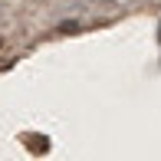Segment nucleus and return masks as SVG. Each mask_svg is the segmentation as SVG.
<instances>
[{
	"label": "nucleus",
	"mask_w": 161,
	"mask_h": 161,
	"mask_svg": "<svg viewBox=\"0 0 161 161\" xmlns=\"http://www.w3.org/2000/svg\"><path fill=\"white\" fill-rule=\"evenodd\" d=\"M30 148L33 151H46L49 145H46V138H30Z\"/></svg>",
	"instance_id": "obj_1"
}]
</instances>
